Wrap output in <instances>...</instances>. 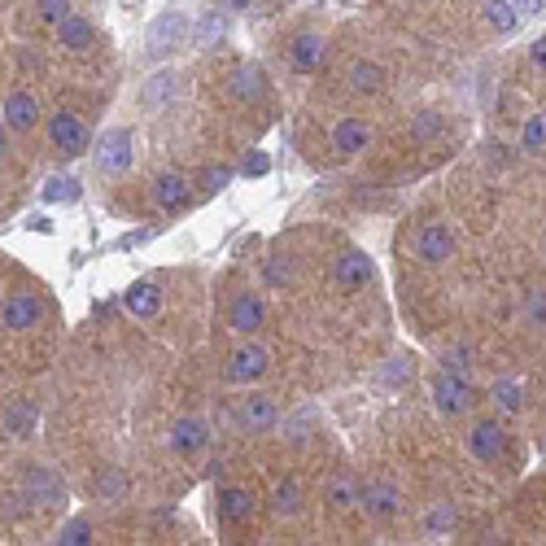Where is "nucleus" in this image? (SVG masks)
I'll list each match as a JSON object with an SVG mask.
<instances>
[{
    "label": "nucleus",
    "mask_w": 546,
    "mask_h": 546,
    "mask_svg": "<svg viewBox=\"0 0 546 546\" xmlns=\"http://www.w3.org/2000/svg\"><path fill=\"white\" fill-rule=\"evenodd\" d=\"M27 494L44 503V508H58L61 503V481L48 468H27Z\"/></svg>",
    "instance_id": "nucleus-18"
},
{
    "label": "nucleus",
    "mask_w": 546,
    "mask_h": 546,
    "mask_svg": "<svg viewBox=\"0 0 546 546\" xmlns=\"http://www.w3.org/2000/svg\"><path fill=\"white\" fill-rule=\"evenodd\" d=\"M236 424L245 433H267L280 424V407H275L267 393H254V398H245V402L236 407Z\"/></svg>",
    "instance_id": "nucleus-7"
},
{
    "label": "nucleus",
    "mask_w": 546,
    "mask_h": 546,
    "mask_svg": "<svg viewBox=\"0 0 546 546\" xmlns=\"http://www.w3.org/2000/svg\"><path fill=\"white\" fill-rule=\"evenodd\" d=\"M39 118V101L31 92H14V97L5 101V123H9V132H31Z\"/></svg>",
    "instance_id": "nucleus-15"
},
{
    "label": "nucleus",
    "mask_w": 546,
    "mask_h": 546,
    "mask_svg": "<svg viewBox=\"0 0 546 546\" xmlns=\"http://www.w3.org/2000/svg\"><path fill=\"white\" fill-rule=\"evenodd\" d=\"M97 489L105 494V498H118V494H123V476H118V472H105V476L97 481Z\"/></svg>",
    "instance_id": "nucleus-38"
},
{
    "label": "nucleus",
    "mask_w": 546,
    "mask_h": 546,
    "mask_svg": "<svg viewBox=\"0 0 546 546\" xmlns=\"http://www.w3.org/2000/svg\"><path fill=\"white\" fill-rule=\"evenodd\" d=\"M442 127H446V123H442V114H415V140H433V136H442Z\"/></svg>",
    "instance_id": "nucleus-34"
},
{
    "label": "nucleus",
    "mask_w": 546,
    "mask_h": 546,
    "mask_svg": "<svg viewBox=\"0 0 546 546\" xmlns=\"http://www.w3.org/2000/svg\"><path fill=\"white\" fill-rule=\"evenodd\" d=\"M350 83H354V92H380V88H385V66H376V61H354Z\"/></svg>",
    "instance_id": "nucleus-25"
},
{
    "label": "nucleus",
    "mask_w": 546,
    "mask_h": 546,
    "mask_svg": "<svg viewBox=\"0 0 546 546\" xmlns=\"http://www.w3.org/2000/svg\"><path fill=\"white\" fill-rule=\"evenodd\" d=\"M363 145H368V127L359 123V118H341L337 127H332V149L337 154H363Z\"/></svg>",
    "instance_id": "nucleus-19"
},
{
    "label": "nucleus",
    "mask_w": 546,
    "mask_h": 546,
    "mask_svg": "<svg viewBox=\"0 0 546 546\" xmlns=\"http://www.w3.org/2000/svg\"><path fill=\"white\" fill-rule=\"evenodd\" d=\"M39 197H44V201H75V197H79V179L75 176H53L44 188H39Z\"/></svg>",
    "instance_id": "nucleus-27"
},
{
    "label": "nucleus",
    "mask_w": 546,
    "mask_h": 546,
    "mask_svg": "<svg viewBox=\"0 0 546 546\" xmlns=\"http://www.w3.org/2000/svg\"><path fill=\"white\" fill-rule=\"evenodd\" d=\"M232 5H236V9H245V5H254V0H232Z\"/></svg>",
    "instance_id": "nucleus-44"
},
{
    "label": "nucleus",
    "mask_w": 546,
    "mask_h": 546,
    "mask_svg": "<svg viewBox=\"0 0 546 546\" xmlns=\"http://www.w3.org/2000/svg\"><path fill=\"white\" fill-rule=\"evenodd\" d=\"M525 319L533 328H546V289H533L525 297Z\"/></svg>",
    "instance_id": "nucleus-30"
},
{
    "label": "nucleus",
    "mask_w": 546,
    "mask_h": 546,
    "mask_svg": "<svg viewBox=\"0 0 546 546\" xmlns=\"http://www.w3.org/2000/svg\"><path fill=\"white\" fill-rule=\"evenodd\" d=\"M267 363H272V354L262 350V346H254V341H245V346L232 354V363H228V380H236V385H254L258 376L267 371Z\"/></svg>",
    "instance_id": "nucleus-8"
},
{
    "label": "nucleus",
    "mask_w": 546,
    "mask_h": 546,
    "mask_svg": "<svg viewBox=\"0 0 546 546\" xmlns=\"http://www.w3.org/2000/svg\"><path fill=\"white\" fill-rule=\"evenodd\" d=\"M58 542H66V546H83V542H92V525L88 520H70V525L58 533Z\"/></svg>",
    "instance_id": "nucleus-33"
},
{
    "label": "nucleus",
    "mask_w": 546,
    "mask_h": 546,
    "mask_svg": "<svg viewBox=\"0 0 546 546\" xmlns=\"http://www.w3.org/2000/svg\"><path fill=\"white\" fill-rule=\"evenodd\" d=\"M157 206H162V210H179V206H188V179L179 176V171L157 176Z\"/></svg>",
    "instance_id": "nucleus-22"
},
{
    "label": "nucleus",
    "mask_w": 546,
    "mask_h": 546,
    "mask_svg": "<svg viewBox=\"0 0 546 546\" xmlns=\"http://www.w3.org/2000/svg\"><path fill=\"white\" fill-rule=\"evenodd\" d=\"M359 503H363L376 520H390V516H398V489H393L390 481H368V486L359 489Z\"/></svg>",
    "instance_id": "nucleus-12"
},
{
    "label": "nucleus",
    "mask_w": 546,
    "mask_h": 546,
    "mask_svg": "<svg viewBox=\"0 0 546 546\" xmlns=\"http://www.w3.org/2000/svg\"><path fill=\"white\" fill-rule=\"evenodd\" d=\"M486 18H489V27L494 31H516V9H511V0H489L486 5Z\"/></svg>",
    "instance_id": "nucleus-28"
},
{
    "label": "nucleus",
    "mask_w": 546,
    "mask_h": 546,
    "mask_svg": "<svg viewBox=\"0 0 546 546\" xmlns=\"http://www.w3.org/2000/svg\"><path fill=\"white\" fill-rule=\"evenodd\" d=\"M5 433L9 437H31L36 433V420H39V411L31 407V402H14V407H5Z\"/></svg>",
    "instance_id": "nucleus-23"
},
{
    "label": "nucleus",
    "mask_w": 546,
    "mask_h": 546,
    "mask_svg": "<svg viewBox=\"0 0 546 546\" xmlns=\"http://www.w3.org/2000/svg\"><path fill=\"white\" fill-rule=\"evenodd\" d=\"M250 516H254V498H250V489H241V486L219 489V520H223V525H245Z\"/></svg>",
    "instance_id": "nucleus-11"
},
{
    "label": "nucleus",
    "mask_w": 546,
    "mask_h": 546,
    "mask_svg": "<svg viewBox=\"0 0 546 546\" xmlns=\"http://www.w3.org/2000/svg\"><path fill=\"white\" fill-rule=\"evenodd\" d=\"M97 166L101 171H110V176H118V171L132 166V132H127V127H110V132L101 136Z\"/></svg>",
    "instance_id": "nucleus-4"
},
{
    "label": "nucleus",
    "mask_w": 546,
    "mask_h": 546,
    "mask_svg": "<svg viewBox=\"0 0 546 546\" xmlns=\"http://www.w3.org/2000/svg\"><path fill=\"white\" fill-rule=\"evenodd\" d=\"M228 324H232L241 337L258 332V328H262V302H258L254 293H236L232 306H228Z\"/></svg>",
    "instance_id": "nucleus-13"
},
{
    "label": "nucleus",
    "mask_w": 546,
    "mask_h": 546,
    "mask_svg": "<svg viewBox=\"0 0 546 546\" xmlns=\"http://www.w3.org/2000/svg\"><path fill=\"white\" fill-rule=\"evenodd\" d=\"M494 398H498V407H503V411H520V385H516V380L494 385Z\"/></svg>",
    "instance_id": "nucleus-35"
},
{
    "label": "nucleus",
    "mask_w": 546,
    "mask_h": 546,
    "mask_svg": "<svg viewBox=\"0 0 546 546\" xmlns=\"http://www.w3.org/2000/svg\"><path fill=\"white\" fill-rule=\"evenodd\" d=\"M272 511L275 516H297L302 511V489L293 486V481H280L272 494Z\"/></svg>",
    "instance_id": "nucleus-26"
},
{
    "label": "nucleus",
    "mask_w": 546,
    "mask_h": 546,
    "mask_svg": "<svg viewBox=\"0 0 546 546\" xmlns=\"http://www.w3.org/2000/svg\"><path fill=\"white\" fill-rule=\"evenodd\" d=\"M267 171H272V157H267V154H250V162L241 166V176H250V179L267 176Z\"/></svg>",
    "instance_id": "nucleus-37"
},
{
    "label": "nucleus",
    "mask_w": 546,
    "mask_h": 546,
    "mask_svg": "<svg viewBox=\"0 0 546 546\" xmlns=\"http://www.w3.org/2000/svg\"><path fill=\"white\" fill-rule=\"evenodd\" d=\"M232 88H236V97H245V101H262V97H267V75H262L258 66H236Z\"/></svg>",
    "instance_id": "nucleus-24"
},
{
    "label": "nucleus",
    "mask_w": 546,
    "mask_h": 546,
    "mask_svg": "<svg viewBox=\"0 0 546 546\" xmlns=\"http://www.w3.org/2000/svg\"><path fill=\"white\" fill-rule=\"evenodd\" d=\"M468 446H472V455H476L481 464H498L503 450H508V437H503V429H498L494 420H481V424L468 433Z\"/></svg>",
    "instance_id": "nucleus-9"
},
{
    "label": "nucleus",
    "mask_w": 546,
    "mask_h": 546,
    "mask_svg": "<svg viewBox=\"0 0 546 546\" xmlns=\"http://www.w3.org/2000/svg\"><path fill=\"white\" fill-rule=\"evenodd\" d=\"M179 92V75L176 70H157L145 88H140V105H149V110H157V105H166V101Z\"/></svg>",
    "instance_id": "nucleus-21"
},
{
    "label": "nucleus",
    "mask_w": 546,
    "mask_h": 546,
    "mask_svg": "<svg viewBox=\"0 0 546 546\" xmlns=\"http://www.w3.org/2000/svg\"><path fill=\"white\" fill-rule=\"evenodd\" d=\"M123 306L136 315V319H154L157 306H162V293H157V284L140 280V284H132V289L123 293Z\"/></svg>",
    "instance_id": "nucleus-16"
},
{
    "label": "nucleus",
    "mask_w": 546,
    "mask_h": 546,
    "mask_svg": "<svg viewBox=\"0 0 546 546\" xmlns=\"http://www.w3.org/2000/svg\"><path fill=\"white\" fill-rule=\"evenodd\" d=\"M520 145H525V149H546V114H533V118H529Z\"/></svg>",
    "instance_id": "nucleus-31"
},
{
    "label": "nucleus",
    "mask_w": 546,
    "mask_h": 546,
    "mask_svg": "<svg viewBox=\"0 0 546 546\" xmlns=\"http://www.w3.org/2000/svg\"><path fill=\"white\" fill-rule=\"evenodd\" d=\"M58 39L66 48H92L97 44V31H92V22L79 18V14H61L58 18Z\"/></svg>",
    "instance_id": "nucleus-17"
},
{
    "label": "nucleus",
    "mask_w": 546,
    "mask_h": 546,
    "mask_svg": "<svg viewBox=\"0 0 546 546\" xmlns=\"http://www.w3.org/2000/svg\"><path fill=\"white\" fill-rule=\"evenodd\" d=\"M39 5H44V18H53V22H58L61 14H70V5H66V0H39Z\"/></svg>",
    "instance_id": "nucleus-40"
},
{
    "label": "nucleus",
    "mask_w": 546,
    "mask_h": 546,
    "mask_svg": "<svg viewBox=\"0 0 546 546\" xmlns=\"http://www.w3.org/2000/svg\"><path fill=\"white\" fill-rule=\"evenodd\" d=\"M371 275H376V267H371L368 254L346 250V254L337 258V284H346V289H363V284H371Z\"/></svg>",
    "instance_id": "nucleus-14"
},
{
    "label": "nucleus",
    "mask_w": 546,
    "mask_h": 546,
    "mask_svg": "<svg viewBox=\"0 0 546 546\" xmlns=\"http://www.w3.org/2000/svg\"><path fill=\"white\" fill-rule=\"evenodd\" d=\"M529 58H533V66H542V70H546V36H542V39H533Z\"/></svg>",
    "instance_id": "nucleus-41"
},
{
    "label": "nucleus",
    "mask_w": 546,
    "mask_h": 546,
    "mask_svg": "<svg viewBox=\"0 0 546 546\" xmlns=\"http://www.w3.org/2000/svg\"><path fill=\"white\" fill-rule=\"evenodd\" d=\"M442 363H446V371H459V376H464V368H468V363H464V350L446 354V359H442Z\"/></svg>",
    "instance_id": "nucleus-42"
},
{
    "label": "nucleus",
    "mask_w": 546,
    "mask_h": 546,
    "mask_svg": "<svg viewBox=\"0 0 546 546\" xmlns=\"http://www.w3.org/2000/svg\"><path fill=\"white\" fill-rule=\"evenodd\" d=\"M293 272H289V262L284 258H267V284H289Z\"/></svg>",
    "instance_id": "nucleus-36"
},
{
    "label": "nucleus",
    "mask_w": 546,
    "mask_h": 546,
    "mask_svg": "<svg viewBox=\"0 0 546 546\" xmlns=\"http://www.w3.org/2000/svg\"><path fill=\"white\" fill-rule=\"evenodd\" d=\"M48 140H53V149L66 157H75L88 149V140H92V132H88V123L79 114H70V110H61V114L48 118Z\"/></svg>",
    "instance_id": "nucleus-1"
},
{
    "label": "nucleus",
    "mask_w": 546,
    "mask_h": 546,
    "mask_svg": "<svg viewBox=\"0 0 546 546\" xmlns=\"http://www.w3.org/2000/svg\"><path fill=\"white\" fill-rule=\"evenodd\" d=\"M328 498L337 503V508H350V503H359V486H354L350 476H337L328 489Z\"/></svg>",
    "instance_id": "nucleus-32"
},
{
    "label": "nucleus",
    "mask_w": 546,
    "mask_h": 546,
    "mask_svg": "<svg viewBox=\"0 0 546 546\" xmlns=\"http://www.w3.org/2000/svg\"><path fill=\"white\" fill-rule=\"evenodd\" d=\"M455 254V232H450L446 223H424L420 232H415V258H424V262H446Z\"/></svg>",
    "instance_id": "nucleus-6"
},
{
    "label": "nucleus",
    "mask_w": 546,
    "mask_h": 546,
    "mask_svg": "<svg viewBox=\"0 0 546 546\" xmlns=\"http://www.w3.org/2000/svg\"><path fill=\"white\" fill-rule=\"evenodd\" d=\"M39 315H44V302H39L36 293H9L5 306H0V324L9 332H27V328H36Z\"/></svg>",
    "instance_id": "nucleus-5"
},
{
    "label": "nucleus",
    "mask_w": 546,
    "mask_h": 546,
    "mask_svg": "<svg viewBox=\"0 0 546 546\" xmlns=\"http://www.w3.org/2000/svg\"><path fill=\"white\" fill-rule=\"evenodd\" d=\"M433 398H437V411H442V415H464V411L472 407V390L459 371H442V376L433 380Z\"/></svg>",
    "instance_id": "nucleus-3"
},
{
    "label": "nucleus",
    "mask_w": 546,
    "mask_h": 546,
    "mask_svg": "<svg viewBox=\"0 0 546 546\" xmlns=\"http://www.w3.org/2000/svg\"><path fill=\"white\" fill-rule=\"evenodd\" d=\"M511 9H516V18H533L546 9V0H511Z\"/></svg>",
    "instance_id": "nucleus-39"
},
{
    "label": "nucleus",
    "mask_w": 546,
    "mask_h": 546,
    "mask_svg": "<svg viewBox=\"0 0 546 546\" xmlns=\"http://www.w3.org/2000/svg\"><path fill=\"white\" fill-rule=\"evenodd\" d=\"M184 36H188V18H184V14H162V18L149 27V58L154 61L171 58L179 44H184Z\"/></svg>",
    "instance_id": "nucleus-2"
},
{
    "label": "nucleus",
    "mask_w": 546,
    "mask_h": 546,
    "mask_svg": "<svg viewBox=\"0 0 546 546\" xmlns=\"http://www.w3.org/2000/svg\"><path fill=\"white\" fill-rule=\"evenodd\" d=\"M9 154V136H5V127H0V157Z\"/></svg>",
    "instance_id": "nucleus-43"
},
{
    "label": "nucleus",
    "mask_w": 546,
    "mask_h": 546,
    "mask_svg": "<svg viewBox=\"0 0 546 546\" xmlns=\"http://www.w3.org/2000/svg\"><path fill=\"white\" fill-rule=\"evenodd\" d=\"M455 525H459V516H455V503H442V508H433L429 516H424V529H429V533H450Z\"/></svg>",
    "instance_id": "nucleus-29"
},
{
    "label": "nucleus",
    "mask_w": 546,
    "mask_h": 546,
    "mask_svg": "<svg viewBox=\"0 0 546 546\" xmlns=\"http://www.w3.org/2000/svg\"><path fill=\"white\" fill-rule=\"evenodd\" d=\"M206 442H210V424L206 420H197V415L176 420V429H171V450L176 455H197Z\"/></svg>",
    "instance_id": "nucleus-10"
},
{
    "label": "nucleus",
    "mask_w": 546,
    "mask_h": 546,
    "mask_svg": "<svg viewBox=\"0 0 546 546\" xmlns=\"http://www.w3.org/2000/svg\"><path fill=\"white\" fill-rule=\"evenodd\" d=\"M289 61H293V70H302V75H311L315 66L324 61V39H319V36H311V31H302V36L293 39V53H289Z\"/></svg>",
    "instance_id": "nucleus-20"
}]
</instances>
